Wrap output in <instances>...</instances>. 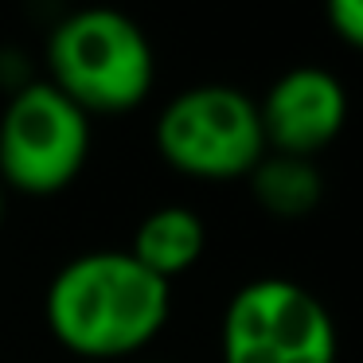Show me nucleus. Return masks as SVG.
Listing matches in <instances>:
<instances>
[{
	"mask_svg": "<svg viewBox=\"0 0 363 363\" xmlns=\"http://www.w3.org/2000/svg\"><path fill=\"white\" fill-rule=\"evenodd\" d=\"M324 16H328V28L340 43L363 51V0H332Z\"/></svg>",
	"mask_w": 363,
	"mask_h": 363,
	"instance_id": "9",
	"label": "nucleus"
},
{
	"mask_svg": "<svg viewBox=\"0 0 363 363\" xmlns=\"http://www.w3.org/2000/svg\"><path fill=\"white\" fill-rule=\"evenodd\" d=\"M176 293L125 246H90L55 266L43 285V328L79 363L141 359L172 324Z\"/></svg>",
	"mask_w": 363,
	"mask_h": 363,
	"instance_id": "1",
	"label": "nucleus"
},
{
	"mask_svg": "<svg viewBox=\"0 0 363 363\" xmlns=\"http://www.w3.org/2000/svg\"><path fill=\"white\" fill-rule=\"evenodd\" d=\"M152 152L184 180H246L269 152L258 118V98L230 82H196L176 90L157 110Z\"/></svg>",
	"mask_w": 363,
	"mask_h": 363,
	"instance_id": "3",
	"label": "nucleus"
},
{
	"mask_svg": "<svg viewBox=\"0 0 363 363\" xmlns=\"http://www.w3.org/2000/svg\"><path fill=\"white\" fill-rule=\"evenodd\" d=\"M269 152L313 160L347 125V86L324 67H289L258 98Z\"/></svg>",
	"mask_w": 363,
	"mask_h": 363,
	"instance_id": "6",
	"label": "nucleus"
},
{
	"mask_svg": "<svg viewBox=\"0 0 363 363\" xmlns=\"http://www.w3.org/2000/svg\"><path fill=\"white\" fill-rule=\"evenodd\" d=\"M125 250L160 281L176 285V277L191 274L207 254V223L188 203H160L137 219Z\"/></svg>",
	"mask_w": 363,
	"mask_h": 363,
	"instance_id": "7",
	"label": "nucleus"
},
{
	"mask_svg": "<svg viewBox=\"0 0 363 363\" xmlns=\"http://www.w3.org/2000/svg\"><path fill=\"white\" fill-rule=\"evenodd\" d=\"M43 79L86 118H125L157 90V51L129 12L90 4L48 28Z\"/></svg>",
	"mask_w": 363,
	"mask_h": 363,
	"instance_id": "2",
	"label": "nucleus"
},
{
	"mask_svg": "<svg viewBox=\"0 0 363 363\" xmlns=\"http://www.w3.org/2000/svg\"><path fill=\"white\" fill-rule=\"evenodd\" d=\"M4 219H9V191L0 184V227H4Z\"/></svg>",
	"mask_w": 363,
	"mask_h": 363,
	"instance_id": "10",
	"label": "nucleus"
},
{
	"mask_svg": "<svg viewBox=\"0 0 363 363\" xmlns=\"http://www.w3.org/2000/svg\"><path fill=\"white\" fill-rule=\"evenodd\" d=\"M94 152V118L48 79L0 106V184L20 199H59L82 180Z\"/></svg>",
	"mask_w": 363,
	"mask_h": 363,
	"instance_id": "4",
	"label": "nucleus"
},
{
	"mask_svg": "<svg viewBox=\"0 0 363 363\" xmlns=\"http://www.w3.org/2000/svg\"><path fill=\"white\" fill-rule=\"evenodd\" d=\"M250 199L258 211H266L277 223H297L320 207L324 199V176L313 160L285 157V152H266L250 176H246Z\"/></svg>",
	"mask_w": 363,
	"mask_h": 363,
	"instance_id": "8",
	"label": "nucleus"
},
{
	"mask_svg": "<svg viewBox=\"0 0 363 363\" xmlns=\"http://www.w3.org/2000/svg\"><path fill=\"white\" fill-rule=\"evenodd\" d=\"M340 332L328 305L293 277H250L219 316V363H336Z\"/></svg>",
	"mask_w": 363,
	"mask_h": 363,
	"instance_id": "5",
	"label": "nucleus"
}]
</instances>
